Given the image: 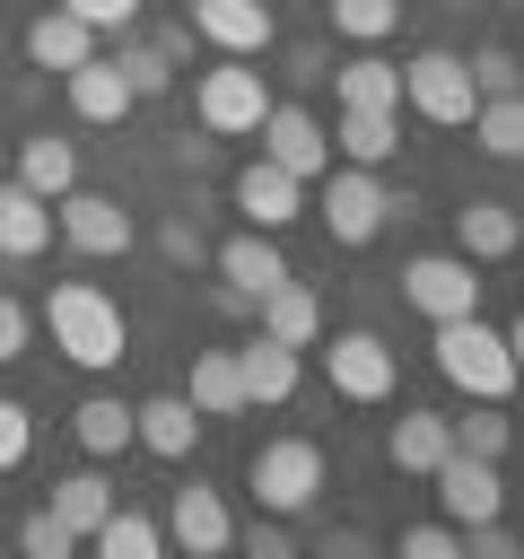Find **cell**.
Segmentation results:
<instances>
[{
    "label": "cell",
    "instance_id": "6",
    "mask_svg": "<svg viewBox=\"0 0 524 559\" xmlns=\"http://www.w3.org/2000/svg\"><path fill=\"white\" fill-rule=\"evenodd\" d=\"M314 183H323V227H332V245H367V236L384 227V210H402V201L376 183V166H323Z\"/></svg>",
    "mask_w": 524,
    "mask_h": 559
},
{
    "label": "cell",
    "instance_id": "22",
    "mask_svg": "<svg viewBox=\"0 0 524 559\" xmlns=\"http://www.w3.org/2000/svg\"><path fill=\"white\" fill-rule=\"evenodd\" d=\"M253 306H262V332H271V341H288V349H314V341H323V297H314V288L279 280V288H262Z\"/></svg>",
    "mask_w": 524,
    "mask_h": 559
},
{
    "label": "cell",
    "instance_id": "26",
    "mask_svg": "<svg viewBox=\"0 0 524 559\" xmlns=\"http://www.w3.org/2000/svg\"><path fill=\"white\" fill-rule=\"evenodd\" d=\"M17 183H26V192H44V201H61V192L79 183V148H70V140H52V131H35V140L17 148Z\"/></svg>",
    "mask_w": 524,
    "mask_h": 559
},
{
    "label": "cell",
    "instance_id": "28",
    "mask_svg": "<svg viewBox=\"0 0 524 559\" xmlns=\"http://www.w3.org/2000/svg\"><path fill=\"white\" fill-rule=\"evenodd\" d=\"M87 550H105V559H157L166 550V524L131 515V507H105V524L87 533Z\"/></svg>",
    "mask_w": 524,
    "mask_h": 559
},
{
    "label": "cell",
    "instance_id": "20",
    "mask_svg": "<svg viewBox=\"0 0 524 559\" xmlns=\"http://www.w3.org/2000/svg\"><path fill=\"white\" fill-rule=\"evenodd\" d=\"M52 245V201L26 183H0V262H35Z\"/></svg>",
    "mask_w": 524,
    "mask_h": 559
},
{
    "label": "cell",
    "instance_id": "41",
    "mask_svg": "<svg viewBox=\"0 0 524 559\" xmlns=\"http://www.w3.org/2000/svg\"><path fill=\"white\" fill-rule=\"evenodd\" d=\"M70 17H87V26H131L140 17V0H61Z\"/></svg>",
    "mask_w": 524,
    "mask_h": 559
},
{
    "label": "cell",
    "instance_id": "36",
    "mask_svg": "<svg viewBox=\"0 0 524 559\" xmlns=\"http://www.w3.org/2000/svg\"><path fill=\"white\" fill-rule=\"evenodd\" d=\"M26 445H35V419H26V402H9V393H0V472H17V463H26Z\"/></svg>",
    "mask_w": 524,
    "mask_h": 559
},
{
    "label": "cell",
    "instance_id": "31",
    "mask_svg": "<svg viewBox=\"0 0 524 559\" xmlns=\"http://www.w3.org/2000/svg\"><path fill=\"white\" fill-rule=\"evenodd\" d=\"M70 428H79L87 454H122V445H131V411H122L114 393H87V402L70 411Z\"/></svg>",
    "mask_w": 524,
    "mask_h": 559
},
{
    "label": "cell",
    "instance_id": "18",
    "mask_svg": "<svg viewBox=\"0 0 524 559\" xmlns=\"http://www.w3.org/2000/svg\"><path fill=\"white\" fill-rule=\"evenodd\" d=\"M166 542H183L192 559H218L227 542H236V524H227V507H218V489H175V507H166Z\"/></svg>",
    "mask_w": 524,
    "mask_h": 559
},
{
    "label": "cell",
    "instance_id": "27",
    "mask_svg": "<svg viewBox=\"0 0 524 559\" xmlns=\"http://www.w3.org/2000/svg\"><path fill=\"white\" fill-rule=\"evenodd\" d=\"M341 157L349 166H384L393 148H402V114H358V105H341Z\"/></svg>",
    "mask_w": 524,
    "mask_h": 559
},
{
    "label": "cell",
    "instance_id": "13",
    "mask_svg": "<svg viewBox=\"0 0 524 559\" xmlns=\"http://www.w3.org/2000/svg\"><path fill=\"white\" fill-rule=\"evenodd\" d=\"M236 210H245V227H288L297 210H306V183L288 175V166H271V157H253V166H236Z\"/></svg>",
    "mask_w": 524,
    "mask_h": 559
},
{
    "label": "cell",
    "instance_id": "3",
    "mask_svg": "<svg viewBox=\"0 0 524 559\" xmlns=\"http://www.w3.org/2000/svg\"><path fill=\"white\" fill-rule=\"evenodd\" d=\"M245 480H253V507L262 515H306L323 498V445L314 437H271V445H253Z\"/></svg>",
    "mask_w": 524,
    "mask_h": 559
},
{
    "label": "cell",
    "instance_id": "9",
    "mask_svg": "<svg viewBox=\"0 0 524 559\" xmlns=\"http://www.w3.org/2000/svg\"><path fill=\"white\" fill-rule=\"evenodd\" d=\"M428 480H437V507H445V524H454V533H463V524H480V515H507V480H498V463H489V454H463V445H454Z\"/></svg>",
    "mask_w": 524,
    "mask_h": 559
},
{
    "label": "cell",
    "instance_id": "23",
    "mask_svg": "<svg viewBox=\"0 0 524 559\" xmlns=\"http://www.w3.org/2000/svg\"><path fill=\"white\" fill-rule=\"evenodd\" d=\"M183 402H192L201 419H236V411H253V402H245V376H236V349H192V384H183Z\"/></svg>",
    "mask_w": 524,
    "mask_h": 559
},
{
    "label": "cell",
    "instance_id": "35",
    "mask_svg": "<svg viewBox=\"0 0 524 559\" xmlns=\"http://www.w3.org/2000/svg\"><path fill=\"white\" fill-rule=\"evenodd\" d=\"M17 550H26V559H70V550H79V533H70L52 507H35V515L17 524Z\"/></svg>",
    "mask_w": 524,
    "mask_h": 559
},
{
    "label": "cell",
    "instance_id": "21",
    "mask_svg": "<svg viewBox=\"0 0 524 559\" xmlns=\"http://www.w3.org/2000/svg\"><path fill=\"white\" fill-rule=\"evenodd\" d=\"M515 236H524V227H515L507 201H463V210H454V253H463V262H507Z\"/></svg>",
    "mask_w": 524,
    "mask_h": 559
},
{
    "label": "cell",
    "instance_id": "32",
    "mask_svg": "<svg viewBox=\"0 0 524 559\" xmlns=\"http://www.w3.org/2000/svg\"><path fill=\"white\" fill-rule=\"evenodd\" d=\"M323 9H332V35L349 44H384L402 26V0H323Z\"/></svg>",
    "mask_w": 524,
    "mask_h": 559
},
{
    "label": "cell",
    "instance_id": "2",
    "mask_svg": "<svg viewBox=\"0 0 524 559\" xmlns=\"http://www.w3.org/2000/svg\"><path fill=\"white\" fill-rule=\"evenodd\" d=\"M437 376L472 402H507L515 393V332H498L480 314H445L437 323Z\"/></svg>",
    "mask_w": 524,
    "mask_h": 559
},
{
    "label": "cell",
    "instance_id": "29",
    "mask_svg": "<svg viewBox=\"0 0 524 559\" xmlns=\"http://www.w3.org/2000/svg\"><path fill=\"white\" fill-rule=\"evenodd\" d=\"M472 140H480V157H498V166H507V157L524 148V105H515V87H507V96H480V105H472Z\"/></svg>",
    "mask_w": 524,
    "mask_h": 559
},
{
    "label": "cell",
    "instance_id": "24",
    "mask_svg": "<svg viewBox=\"0 0 524 559\" xmlns=\"http://www.w3.org/2000/svg\"><path fill=\"white\" fill-rule=\"evenodd\" d=\"M332 96L358 105V114H402V70H393L384 52H358V61L332 70Z\"/></svg>",
    "mask_w": 524,
    "mask_h": 559
},
{
    "label": "cell",
    "instance_id": "16",
    "mask_svg": "<svg viewBox=\"0 0 524 559\" xmlns=\"http://www.w3.org/2000/svg\"><path fill=\"white\" fill-rule=\"evenodd\" d=\"M236 376H245V402H288V393L306 384V349H288V341L253 332V341L236 349Z\"/></svg>",
    "mask_w": 524,
    "mask_h": 559
},
{
    "label": "cell",
    "instance_id": "39",
    "mask_svg": "<svg viewBox=\"0 0 524 559\" xmlns=\"http://www.w3.org/2000/svg\"><path fill=\"white\" fill-rule=\"evenodd\" d=\"M245 550H253V559H288V550H297V533H288V515H253V533H245Z\"/></svg>",
    "mask_w": 524,
    "mask_h": 559
},
{
    "label": "cell",
    "instance_id": "11",
    "mask_svg": "<svg viewBox=\"0 0 524 559\" xmlns=\"http://www.w3.org/2000/svg\"><path fill=\"white\" fill-rule=\"evenodd\" d=\"M61 210V236H70V253H87V262H105V253H131V210L114 201V192H61L52 201Z\"/></svg>",
    "mask_w": 524,
    "mask_h": 559
},
{
    "label": "cell",
    "instance_id": "33",
    "mask_svg": "<svg viewBox=\"0 0 524 559\" xmlns=\"http://www.w3.org/2000/svg\"><path fill=\"white\" fill-rule=\"evenodd\" d=\"M454 445H463V454H489V463H498V454L515 445V428H507V411H498V402H480L472 419H454Z\"/></svg>",
    "mask_w": 524,
    "mask_h": 559
},
{
    "label": "cell",
    "instance_id": "34",
    "mask_svg": "<svg viewBox=\"0 0 524 559\" xmlns=\"http://www.w3.org/2000/svg\"><path fill=\"white\" fill-rule=\"evenodd\" d=\"M114 70H122V87H131V96H166V87H175V61H166L157 44H131Z\"/></svg>",
    "mask_w": 524,
    "mask_h": 559
},
{
    "label": "cell",
    "instance_id": "4",
    "mask_svg": "<svg viewBox=\"0 0 524 559\" xmlns=\"http://www.w3.org/2000/svg\"><path fill=\"white\" fill-rule=\"evenodd\" d=\"M192 114H201V131H218V140H253V122L271 114V87H262L253 61L218 52V61L201 70V87H192Z\"/></svg>",
    "mask_w": 524,
    "mask_h": 559
},
{
    "label": "cell",
    "instance_id": "5",
    "mask_svg": "<svg viewBox=\"0 0 524 559\" xmlns=\"http://www.w3.org/2000/svg\"><path fill=\"white\" fill-rule=\"evenodd\" d=\"M402 105H410L419 122H437V131H463L472 105H480V79H472L463 52H419V61L402 70Z\"/></svg>",
    "mask_w": 524,
    "mask_h": 559
},
{
    "label": "cell",
    "instance_id": "17",
    "mask_svg": "<svg viewBox=\"0 0 524 559\" xmlns=\"http://www.w3.org/2000/svg\"><path fill=\"white\" fill-rule=\"evenodd\" d=\"M445 454H454V419H445V411H402L393 437H384V463L410 472V480H428Z\"/></svg>",
    "mask_w": 524,
    "mask_h": 559
},
{
    "label": "cell",
    "instance_id": "19",
    "mask_svg": "<svg viewBox=\"0 0 524 559\" xmlns=\"http://www.w3.org/2000/svg\"><path fill=\"white\" fill-rule=\"evenodd\" d=\"M26 61H35V70H79V61H96V26L52 0V9L26 26Z\"/></svg>",
    "mask_w": 524,
    "mask_h": 559
},
{
    "label": "cell",
    "instance_id": "7",
    "mask_svg": "<svg viewBox=\"0 0 524 559\" xmlns=\"http://www.w3.org/2000/svg\"><path fill=\"white\" fill-rule=\"evenodd\" d=\"M323 384H332L341 402H393L402 358H393L376 332H332V341H323Z\"/></svg>",
    "mask_w": 524,
    "mask_h": 559
},
{
    "label": "cell",
    "instance_id": "37",
    "mask_svg": "<svg viewBox=\"0 0 524 559\" xmlns=\"http://www.w3.org/2000/svg\"><path fill=\"white\" fill-rule=\"evenodd\" d=\"M402 559H463V533L454 524H410L402 533Z\"/></svg>",
    "mask_w": 524,
    "mask_h": 559
},
{
    "label": "cell",
    "instance_id": "30",
    "mask_svg": "<svg viewBox=\"0 0 524 559\" xmlns=\"http://www.w3.org/2000/svg\"><path fill=\"white\" fill-rule=\"evenodd\" d=\"M105 507H114V489H105L96 472H61V480H52V515H61V524H70L79 542H87V533L105 524Z\"/></svg>",
    "mask_w": 524,
    "mask_h": 559
},
{
    "label": "cell",
    "instance_id": "15",
    "mask_svg": "<svg viewBox=\"0 0 524 559\" xmlns=\"http://www.w3.org/2000/svg\"><path fill=\"white\" fill-rule=\"evenodd\" d=\"M131 445H148L157 463H183V454L201 445V411H192L183 393H148V402L131 411Z\"/></svg>",
    "mask_w": 524,
    "mask_h": 559
},
{
    "label": "cell",
    "instance_id": "40",
    "mask_svg": "<svg viewBox=\"0 0 524 559\" xmlns=\"http://www.w3.org/2000/svg\"><path fill=\"white\" fill-rule=\"evenodd\" d=\"M26 332H35V314H26L17 297H0V367H17V358H26Z\"/></svg>",
    "mask_w": 524,
    "mask_h": 559
},
{
    "label": "cell",
    "instance_id": "10",
    "mask_svg": "<svg viewBox=\"0 0 524 559\" xmlns=\"http://www.w3.org/2000/svg\"><path fill=\"white\" fill-rule=\"evenodd\" d=\"M253 131H262V157H271V166H288L297 183H314V175L332 166V131H323L306 105H271Z\"/></svg>",
    "mask_w": 524,
    "mask_h": 559
},
{
    "label": "cell",
    "instance_id": "38",
    "mask_svg": "<svg viewBox=\"0 0 524 559\" xmlns=\"http://www.w3.org/2000/svg\"><path fill=\"white\" fill-rule=\"evenodd\" d=\"M157 245H166V262H183V271H192V262H210V245H201V227H192V218H166V227H157Z\"/></svg>",
    "mask_w": 524,
    "mask_h": 559
},
{
    "label": "cell",
    "instance_id": "8",
    "mask_svg": "<svg viewBox=\"0 0 524 559\" xmlns=\"http://www.w3.org/2000/svg\"><path fill=\"white\" fill-rule=\"evenodd\" d=\"M402 297H410L428 323L480 314V262H463V253H419V262H402Z\"/></svg>",
    "mask_w": 524,
    "mask_h": 559
},
{
    "label": "cell",
    "instance_id": "1",
    "mask_svg": "<svg viewBox=\"0 0 524 559\" xmlns=\"http://www.w3.org/2000/svg\"><path fill=\"white\" fill-rule=\"evenodd\" d=\"M44 332H52V349L70 358V367H122V306L96 288V280H61L52 297H44Z\"/></svg>",
    "mask_w": 524,
    "mask_h": 559
},
{
    "label": "cell",
    "instance_id": "14",
    "mask_svg": "<svg viewBox=\"0 0 524 559\" xmlns=\"http://www.w3.org/2000/svg\"><path fill=\"white\" fill-rule=\"evenodd\" d=\"M210 262H218V280H227L236 297H262V288H279V280H288V253H279V236H271V227H245V236H227Z\"/></svg>",
    "mask_w": 524,
    "mask_h": 559
},
{
    "label": "cell",
    "instance_id": "25",
    "mask_svg": "<svg viewBox=\"0 0 524 559\" xmlns=\"http://www.w3.org/2000/svg\"><path fill=\"white\" fill-rule=\"evenodd\" d=\"M61 79H70V114H79V122H122V114L140 105L114 61H79V70H61Z\"/></svg>",
    "mask_w": 524,
    "mask_h": 559
},
{
    "label": "cell",
    "instance_id": "12",
    "mask_svg": "<svg viewBox=\"0 0 524 559\" xmlns=\"http://www.w3.org/2000/svg\"><path fill=\"white\" fill-rule=\"evenodd\" d=\"M192 35L218 44V52H236V61H253V52H271L279 17L262 0H192Z\"/></svg>",
    "mask_w": 524,
    "mask_h": 559
}]
</instances>
